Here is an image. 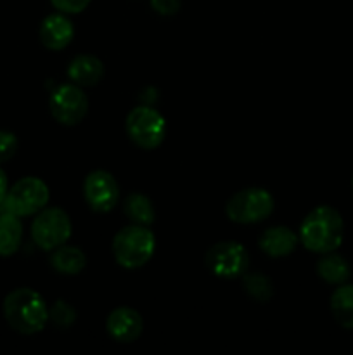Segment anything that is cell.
Wrapping results in <instances>:
<instances>
[{
	"instance_id": "6da1fadb",
	"label": "cell",
	"mask_w": 353,
	"mask_h": 355,
	"mask_svg": "<svg viewBox=\"0 0 353 355\" xmlns=\"http://www.w3.org/2000/svg\"><path fill=\"white\" fill-rule=\"evenodd\" d=\"M3 318L14 331L35 335L47 324L48 309L40 293L30 288H17L3 300Z\"/></svg>"
},
{
	"instance_id": "7a4b0ae2",
	"label": "cell",
	"mask_w": 353,
	"mask_h": 355,
	"mask_svg": "<svg viewBox=\"0 0 353 355\" xmlns=\"http://www.w3.org/2000/svg\"><path fill=\"white\" fill-rule=\"evenodd\" d=\"M345 234V224L331 207H317L305 217L300 227V239L303 246L315 253H329L339 248Z\"/></svg>"
},
{
	"instance_id": "3957f363",
	"label": "cell",
	"mask_w": 353,
	"mask_h": 355,
	"mask_svg": "<svg viewBox=\"0 0 353 355\" xmlns=\"http://www.w3.org/2000/svg\"><path fill=\"white\" fill-rule=\"evenodd\" d=\"M156 248L154 234L145 225L132 224L113 239L114 259L127 269H138L151 260Z\"/></svg>"
},
{
	"instance_id": "277c9868",
	"label": "cell",
	"mask_w": 353,
	"mask_h": 355,
	"mask_svg": "<svg viewBox=\"0 0 353 355\" xmlns=\"http://www.w3.org/2000/svg\"><path fill=\"white\" fill-rule=\"evenodd\" d=\"M48 196H51L48 187L44 180L37 177H24L7 191V196L0 208L17 217H28L44 210L45 205L48 203Z\"/></svg>"
},
{
	"instance_id": "5b68a950",
	"label": "cell",
	"mask_w": 353,
	"mask_h": 355,
	"mask_svg": "<svg viewBox=\"0 0 353 355\" xmlns=\"http://www.w3.org/2000/svg\"><path fill=\"white\" fill-rule=\"evenodd\" d=\"M227 217L237 224H256L270 217L273 211V198L262 187H248L228 200Z\"/></svg>"
},
{
	"instance_id": "8992f818",
	"label": "cell",
	"mask_w": 353,
	"mask_h": 355,
	"mask_svg": "<svg viewBox=\"0 0 353 355\" xmlns=\"http://www.w3.org/2000/svg\"><path fill=\"white\" fill-rule=\"evenodd\" d=\"M127 132L132 142L142 149H154L163 142L166 134V121L159 111L144 104L128 113Z\"/></svg>"
},
{
	"instance_id": "52a82bcc",
	"label": "cell",
	"mask_w": 353,
	"mask_h": 355,
	"mask_svg": "<svg viewBox=\"0 0 353 355\" xmlns=\"http://www.w3.org/2000/svg\"><path fill=\"white\" fill-rule=\"evenodd\" d=\"M71 236V220L61 208H47L37 215L31 225V238L38 248L54 252Z\"/></svg>"
},
{
	"instance_id": "ba28073f",
	"label": "cell",
	"mask_w": 353,
	"mask_h": 355,
	"mask_svg": "<svg viewBox=\"0 0 353 355\" xmlns=\"http://www.w3.org/2000/svg\"><path fill=\"white\" fill-rule=\"evenodd\" d=\"M48 104H51L52 116L62 125L80 123L89 111V99L76 83H64V85L55 87L52 90Z\"/></svg>"
},
{
	"instance_id": "9c48e42d",
	"label": "cell",
	"mask_w": 353,
	"mask_h": 355,
	"mask_svg": "<svg viewBox=\"0 0 353 355\" xmlns=\"http://www.w3.org/2000/svg\"><path fill=\"white\" fill-rule=\"evenodd\" d=\"M206 267L218 277L232 279L242 276L248 269V252L237 241H221L206 253Z\"/></svg>"
},
{
	"instance_id": "30bf717a",
	"label": "cell",
	"mask_w": 353,
	"mask_h": 355,
	"mask_svg": "<svg viewBox=\"0 0 353 355\" xmlns=\"http://www.w3.org/2000/svg\"><path fill=\"white\" fill-rule=\"evenodd\" d=\"M83 196L93 211L106 214L116 207L120 200V187L116 179L106 170H96L85 177Z\"/></svg>"
},
{
	"instance_id": "8fae6325",
	"label": "cell",
	"mask_w": 353,
	"mask_h": 355,
	"mask_svg": "<svg viewBox=\"0 0 353 355\" xmlns=\"http://www.w3.org/2000/svg\"><path fill=\"white\" fill-rule=\"evenodd\" d=\"M142 318L137 311L130 307H118L107 315L106 328L111 338L121 343H130L141 336Z\"/></svg>"
},
{
	"instance_id": "7c38bea8",
	"label": "cell",
	"mask_w": 353,
	"mask_h": 355,
	"mask_svg": "<svg viewBox=\"0 0 353 355\" xmlns=\"http://www.w3.org/2000/svg\"><path fill=\"white\" fill-rule=\"evenodd\" d=\"M75 35V28L68 16L62 14H51L40 24V40L51 51H61L68 47Z\"/></svg>"
},
{
	"instance_id": "4fadbf2b",
	"label": "cell",
	"mask_w": 353,
	"mask_h": 355,
	"mask_svg": "<svg viewBox=\"0 0 353 355\" xmlns=\"http://www.w3.org/2000/svg\"><path fill=\"white\" fill-rule=\"evenodd\" d=\"M298 241H300V238L289 227L277 225V227L266 229L260 236L258 245L263 250V253L273 257V259H279V257H286L293 253L296 250Z\"/></svg>"
},
{
	"instance_id": "5bb4252c",
	"label": "cell",
	"mask_w": 353,
	"mask_h": 355,
	"mask_svg": "<svg viewBox=\"0 0 353 355\" xmlns=\"http://www.w3.org/2000/svg\"><path fill=\"white\" fill-rule=\"evenodd\" d=\"M68 76L80 87H92L104 76V64L99 58L90 54H80L69 62Z\"/></svg>"
},
{
	"instance_id": "9a60e30c",
	"label": "cell",
	"mask_w": 353,
	"mask_h": 355,
	"mask_svg": "<svg viewBox=\"0 0 353 355\" xmlns=\"http://www.w3.org/2000/svg\"><path fill=\"white\" fill-rule=\"evenodd\" d=\"M23 239V224L10 211L0 214V257H10L19 250Z\"/></svg>"
},
{
	"instance_id": "2e32d148",
	"label": "cell",
	"mask_w": 353,
	"mask_h": 355,
	"mask_svg": "<svg viewBox=\"0 0 353 355\" xmlns=\"http://www.w3.org/2000/svg\"><path fill=\"white\" fill-rule=\"evenodd\" d=\"M51 263L59 274L64 276H75L80 274L87 266L85 253L76 246H64L61 245L54 250L51 257Z\"/></svg>"
},
{
	"instance_id": "e0dca14e",
	"label": "cell",
	"mask_w": 353,
	"mask_h": 355,
	"mask_svg": "<svg viewBox=\"0 0 353 355\" xmlns=\"http://www.w3.org/2000/svg\"><path fill=\"white\" fill-rule=\"evenodd\" d=\"M317 272L325 283L338 284L339 286V284H345L348 281L352 269H350V263L341 255L329 252L324 253V257L317 262Z\"/></svg>"
},
{
	"instance_id": "ac0fdd59",
	"label": "cell",
	"mask_w": 353,
	"mask_h": 355,
	"mask_svg": "<svg viewBox=\"0 0 353 355\" xmlns=\"http://www.w3.org/2000/svg\"><path fill=\"white\" fill-rule=\"evenodd\" d=\"M331 311L339 326L353 329V284H339L331 297Z\"/></svg>"
},
{
	"instance_id": "d6986e66",
	"label": "cell",
	"mask_w": 353,
	"mask_h": 355,
	"mask_svg": "<svg viewBox=\"0 0 353 355\" xmlns=\"http://www.w3.org/2000/svg\"><path fill=\"white\" fill-rule=\"evenodd\" d=\"M123 211L132 224L149 225L154 220V207L144 194H130L123 201Z\"/></svg>"
},
{
	"instance_id": "ffe728a7",
	"label": "cell",
	"mask_w": 353,
	"mask_h": 355,
	"mask_svg": "<svg viewBox=\"0 0 353 355\" xmlns=\"http://www.w3.org/2000/svg\"><path fill=\"white\" fill-rule=\"evenodd\" d=\"M244 290L256 302H269L273 295V284L263 274L253 272L244 277Z\"/></svg>"
},
{
	"instance_id": "44dd1931",
	"label": "cell",
	"mask_w": 353,
	"mask_h": 355,
	"mask_svg": "<svg viewBox=\"0 0 353 355\" xmlns=\"http://www.w3.org/2000/svg\"><path fill=\"white\" fill-rule=\"evenodd\" d=\"M48 319H51L57 328H69V326L75 322L76 312L68 302L57 300L52 305L51 311H48Z\"/></svg>"
},
{
	"instance_id": "7402d4cb",
	"label": "cell",
	"mask_w": 353,
	"mask_h": 355,
	"mask_svg": "<svg viewBox=\"0 0 353 355\" xmlns=\"http://www.w3.org/2000/svg\"><path fill=\"white\" fill-rule=\"evenodd\" d=\"M17 151V137L9 130H0V165L9 162Z\"/></svg>"
},
{
	"instance_id": "603a6c76",
	"label": "cell",
	"mask_w": 353,
	"mask_h": 355,
	"mask_svg": "<svg viewBox=\"0 0 353 355\" xmlns=\"http://www.w3.org/2000/svg\"><path fill=\"white\" fill-rule=\"evenodd\" d=\"M89 3L90 0H52V6L64 14L82 12Z\"/></svg>"
},
{
	"instance_id": "cb8c5ba5",
	"label": "cell",
	"mask_w": 353,
	"mask_h": 355,
	"mask_svg": "<svg viewBox=\"0 0 353 355\" xmlns=\"http://www.w3.org/2000/svg\"><path fill=\"white\" fill-rule=\"evenodd\" d=\"M152 9L163 16H172L180 9V0H151Z\"/></svg>"
},
{
	"instance_id": "d4e9b609",
	"label": "cell",
	"mask_w": 353,
	"mask_h": 355,
	"mask_svg": "<svg viewBox=\"0 0 353 355\" xmlns=\"http://www.w3.org/2000/svg\"><path fill=\"white\" fill-rule=\"evenodd\" d=\"M7 191H9V182H7V177L6 173H3V170L0 168V205H2V201L6 200Z\"/></svg>"
},
{
	"instance_id": "484cf974",
	"label": "cell",
	"mask_w": 353,
	"mask_h": 355,
	"mask_svg": "<svg viewBox=\"0 0 353 355\" xmlns=\"http://www.w3.org/2000/svg\"><path fill=\"white\" fill-rule=\"evenodd\" d=\"M352 187H353V179H352Z\"/></svg>"
}]
</instances>
